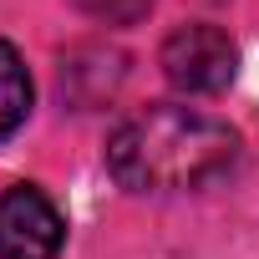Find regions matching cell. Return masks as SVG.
Masks as SVG:
<instances>
[{"instance_id":"obj_1","label":"cell","mask_w":259,"mask_h":259,"mask_svg":"<svg viewBox=\"0 0 259 259\" xmlns=\"http://www.w3.org/2000/svg\"><path fill=\"white\" fill-rule=\"evenodd\" d=\"M234 158H239L234 127L198 107H178V102H153L133 117H122L117 133L107 138V168L133 193L203 188L224 178Z\"/></svg>"},{"instance_id":"obj_2","label":"cell","mask_w":259,"mask_h":259,"mask_svg":"<svg viewBox=\"0 0 259 259\" xmlns=\"http://www.w3.org/2000/svg\"><path fill=\"white\" fill-rule=\"evenodd\" d=\"M163 76L188 97H219L239 71V46L219 26H178L163 41Z\"/></svg>"},{"instance_id":"obj_3","label":"cell","mask_w":259,"mask_h":259,"mask_svg":"<svg viewBox=\"0 0 259 259\" xmlns=\"http://www.w3.org/2000/svg\"><path fill=\"white\" fill-rule=\"evenodd\" d=\"M61 234V208L36 183H16L0 193V259H56Z\"/></svg>"},{"instance_id":"obj_4","label":"cell","mask_w":259,"mask_h":259,"mask_svg":"<svg viewBox=\"0 0 259 259\" xmlns=\"http://www.w3.org/2000/svg\"><path fill=\"white\" fill-rule=\"evenodd\" d=\"M31 112V71L11 41H0V138H11Z\"/></svg>"},{"instance_id":"obj_5","label":"cell","mask_w":259,"mask_h":259,"mask_svg":"<svg viewBox=\"0 0 259 259\" xmlns=\"http://www.w3.org/2000/svg\"><path fill=\"white\" fill-rule=\"evenodd\" d=\"M76 11H87L92 21H107V26H138L153 0H76Z\"/></svg>"}]
</instances>
